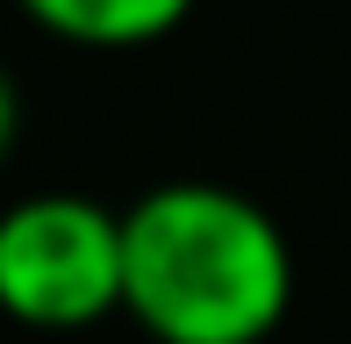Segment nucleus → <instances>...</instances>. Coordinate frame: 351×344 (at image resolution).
Wrapping results in <instances>:
<instances>
[{
	"label": "nucleus",
	"instance_id": "f257e3e1",
	"mask_svg": "<svg viewBox=\"0 0 351 344\" xmlns=\"http://www.w3.org/2000/svg\"><path fill=\"white\" fill-rule=\"evenodd\" d=\"M294 302V251L251 194L151 186L122 215V308L158 344H265Z\"/></svg>",
	"mask_w": 351,
	"mask_h": 344
},
{
	"label": "nucleus",
	"instance_id": "f03ea898",
	"mask_svg": "<svg viewBox=\"0 0 351 344\" xmlns=\"http://www.w3.org/2000/svg\"><path fill=\"white\" fill-rule=\"evenodd\" d=\"M0 308L29 330H86L122 308V215L86 194L0 208Z\"/></svg>",
	"mask_w": 351,
	"mask_h": 344
},
{
	"label": "nucleus",
	"instance_id": "7ed1b4c3",
	"mask_svg": "<svg viewBox=\"0 0 351 344\" xmlns=\"http://www.w3.org/2000/svg\"><path fill=\"white\" fill-rule=\"evenodd\" d=\"M29 22H43L65 43H93V51H130V43H158L194 14V0H22Z\"/></svg>",
	"mask_w": 351,
	"mask_h": 344
},
{
	"label": "nucleus",
	"instance_id": "20e7f679",
	"mask_svg": "<svg viewBox=\"0 0 351 344\" xmlns=\"http://www.w3.org/2000/svg\"><path fill=\"white\" fill-rule=\"evenodd\" d=\"M14 130H22V101H14V79L0 72V158L14 151Z\"/></svg>",
	"mask_w": 351,
	"mask_h": 344
}]
</instances>
